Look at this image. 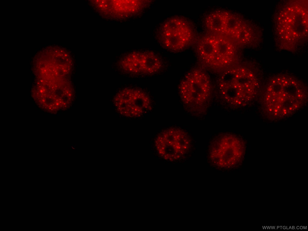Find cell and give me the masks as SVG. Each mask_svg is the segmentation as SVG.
I'll return each instance as SVG.
<instances>
[{
    "mask_svg": "<svg viewBox=\"0 0 308 231\" xmlns=\"http://www.w3.org/2000/svg\"><path fill=\"white\" fill-rule=\"evenodd\" d=\"M282 228H283V229H288V228H287V226H286V227L285 226H283V227H282Z\"/></svg>",
    "mask_w": 308,
    "mask_h": 231,
    "instance_id": "14",
    "label": "cell"
},
{
    "mask_svg": "<svg viewBox=\"0 0 308 231\" xmlns=\"http://www.w3.org/2000/svg\"><path fill=\"white\" fill-rule=\"evenodd\" d=\"M252 75L247 70L239 67H232L221 72L218 86L223 98L233 106L246 103L251 97L254 87Z\"/></svg>",
    "mask_w": 308,
    "mask_h": 231,
    "instance_id": "2",
    "label": "cell"
},
{
    "mask_svg": "<svg viewBox=\"0 0 308 231\" xmlns=\"http://www.w3.org/2000/svg\"><path fill=\"white\" fill-rule=\"evenodd\" d=\"M229 13L227 11H219L210 14L206 19L207 27L212 31L221 33Z\"/></svg>",
    "mask_w": 308,
    "mask_h": 231,
    "instance_id": "11",
    "label": "cell"
},
{
    "mask_svg": "<svg viewBox=\"0 0 308 231\" xmlns=\"http://www.w3.org/2000/svg\"><path fill=\"white\" fill-rule=\"evenodd\" d=\"M241 25V22L239 17L229 12L221 34L231 37Z\"/></svg>",
    "mask_w": 308,
    "mask_h": 231,
    "instance_id": "12",
    "label": "cell"
},
{
    "mask_svg": "<svg viewBox=\"0 0 308 231\" xmlns=\"http://www.w3.org/2000/svg\"><path fill=\"white\" fill-rule=\"evenodd\" d=\"M179 89L183 103L191 111H203L208 106L211 86L209 78L204 70L196 69L188 72L182 81Z\"/></svg>",
    "mask_w": 308,
    "mask_h": 231,
    "instance_id": "3",
    "label": "cell"
},
{
    "mask_svg": "<svg viewBox=\"0 0 308 231\" xmlns=\"http://www.w3.org/2000/svg\"><path fill=\"white\" fill-rule=\"evenodd\" d=\"M160 31L161 42L164 47L173 51L185 48L192 36L191 29L188 23L179 17L168 19L162 25Z\"/></svg>",
    "mask_w": 308,
    "mask_h": 231,
    "instance_id": "4",
    "label": "cell"
},
{
    "mask_svg": "<svg viewBox=\"0 0 308 231\" xmlns=\"http://www.w3.org/2000/svg\"><path fill=\"white\" fill-rule=\"evenodd\" d=\"M110 2L113 5L112 10L117 14L125 17L135 14L141 11L146 5L143 1H113Z\"/></svg>",
    "mask_w": 308,
    "mask_h": 231,
    "instance_id": "10",
    "label": "cell"
},
{
    "mask_svg": "<svg viewBox=\"0 0 308 231\" xmlns=\"http://www.w3.org/2000/svg\"><path fill=\"white\" fill-rule=\"evenodd\" d=\"M265 103L270 111L284 113L296 108L303 100V87L294 79L282 77L273 80L268 86Z\"/></svg>",
    "mask_w": 308,
    "mask_h": 231,
    "instance_id": "1",
    "label": "cell"
},
{
    "mask_svg": "<svg viewBox=\"0 0 308 231\" xmlns=\"http://www.w3.org/2000/svg\"><path fill=\"white\" fill-rule=\"evenodd\" d=\"M190 143L189 137L183 130L170 128L161 132L156 141L159 154L166 159L174 160L183 156L188 151Z\"/></svg>",
    "mask_w": 308,
    "mask_h": 231,
    "instance_id": "5",
    "label": "cell"
},
{
    "mask_svg": "<svg viewBox=\"0 0 308 231\" xmlns=\"http://www.w3.org/2000/svg\"><path fill=\"white\" fill-rule=\"evenodd\" d=\"M215 44L217 71L223 72L232 67L236 55L233 43L221 35H214Z\"/></svg>",
    "mask_w": 308,
    "mask_h": 231,
    "instance_id": "8",
    "label": "cell"
},
{
    "mask_svg": "<svg viewBox=\"0 0 308 231\" xmlns=\"http://www.w3.org/2000/svg\"><path fill=\"white\" fill-rule=\"evenodd\" d=\"M197 53L201 62L205 66L217 71L215 44L214 35L205 36L199 41Z\"/></svg>",
    "mask_w": 308,
    "mask_h": 231,
    "instance_id": "9",
    "label": "cell"
},
{
    "mask_svg": "<svg viewBox=\"0 0 308 231\" xmlns=\"http://www.w3.org/2000/svg\"><path fill=\"white\" fill-rule=\"evenodd\" d=\"M116 103L124 113L131 117L140 116L149 108L150 105L148 96L142 91L127 88L117 95Z\"/></svg>",
    "mask_w": 308,
    "mask_h": 231,
    "instance_id": "7",
    "label": "cell"
},
{
    "mask_svg": "<svg viewBox=\"0 0 308 231\" xmlns=\"http://www.w3.org/2000/svg\"><path fill=\"white\" fill-rule=\"evenodd\" d=\"M162 63L159 57L149 51H134L123 59L122 65L124 70L134 74L148 75L157 72Z\"/></svg>",
    "mask_w": 308,
    "mask_h": 231,
    "instance_id": "6",
    "label": "cell"
},
{
    "mask_svg": "<svg viewBox=\"0 0 308 231\" xmlns=\"http://www.w3.org/2000/svg\"><path fill=\"white\" fill-rule=\"evenodd\" d=\"M231 38L238 43L245 42L248 38V33L246 27L242 24Z\"/></svg>",
    "mask_w": 308,
    "mask_h": 231,
    "instance_id": "13",
    "label": "cell"
}]
</instances>
